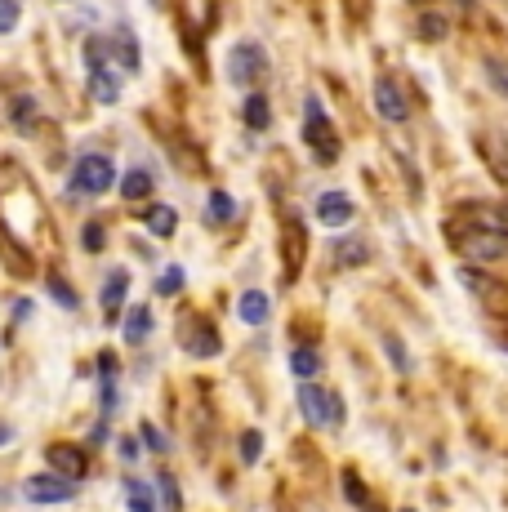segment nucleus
Masks as SVG:
<instances>
[{"instance_id":"f257e3e1","label":"nucleus","mask_w":508,"mask_h":512,"mask_svg":"<svg viewBox=\"0 0 508 512\" xmlns=\"http://www.w3.org/2000/svg\"><path fill=\"white\" fill-rule=\"evenodd\" d=\"M112 183H116V165H112V156H103V152H85V156H76V174H72V187H76V192L103 196V192H112Z\"/></svg>"},{"instance_id":"f03ea898","label":"nucleus","mask_w":508,"mask_h":512,"mask_svg":"<svg viewBox=\"0 0 508 512\" xmlns=\"http://www.w3.org/2000/svg\"><path fill=\"white\" fill-rule=\"evenodd\" d=\"M299 406H304V419L312 428H326V423L344 419V401H339L335 392L317 388V383H299Z\"/></svg>"},{"instance_id":"7ed1b4c3","label":"nucleus","mask_w":508,"mask_h":512,"mask_svg":"<svg viewBox=\"0 0 508 512\" xmlns=\"http://www.w3.org/2000/svg\"><path fill=\"white\" fill-rule=\"evenodd\" d=\"M263 72H268V58H263L259 45H254V41L232 45V54H228V76L241 85V90H254V85L263 81Z\"/></svg>"},{"instance_id":"20e7f679","label":"nucleus","mask_w":508,"mask_h":512,"mask_svg":"<svg viewBox=\"0 0 508 512\" xmlns=\"http://www.w3.org/2000/svg\"><path fill=\"white\" fill-rule=\"evenodd\" d=\"M375 112L384 116L388 125H402V121H406V112H410V107H406L402 85H397L393 76H379V81H375Z\"/></svg>"},{"instance_id":"39448f33","label":"nucleus","mask_w":508,"mask_h":512,"mask_svg":"<svg viewBox=\"0 0 508 512\" xmlns=\"http://www.w3.org/2000/svg\"><path fill=\"white\" fill-rule=\"evenodd\" d=\"M23 495L32 499V504H67V499H76V481L72 477H32L23 486Z\"/></svg>"},{"instance_id":"423d86ee","label":"nucleus","mask_w":508,"mask_h":512,"mask_svg":"<svg viewBox=\"0 0 508 512\" xmlns=\"http://www.w3.org/2000/svg\"><path fill=\"white\" fill-rule=\"evenodd\" d=\"M317 219L326 223V228H344V223L353 219V196L348 192H321L317 196Z\"/></svg>"},{"instance_id":"0eeeda50","label":"nucleus","mask_w":508,"mask_h":512,"mask_svg":"<svg viewBox=\"0 0 508 512\" xmlns=\"http://www.w3.org/2000/svg\"><path fill=\"white\" fill-rule=\"evenodd\" d=\"M308 143L317 147L321 161H335V156H339V143L330 139V125L321 121V103H317V98L308 103Z\"/></svg>"},{"instance_id":"6e6552de","label":"nucleus","mask_w":508,"mask_h":512,"mask_svg":"<svg viewBox=\"0 0 508 512\" xmlns=\"http://www.w3.org/2000/svg\"><path fill=\"white\" fill-rule=\"evenodd\" d=\"M107 45H112V58L125 67V72H139V41H134L130 27L116 23L112 32H107Z\"/></svg>"},{"instance_id":"1a4fd4ad","label":"nucleus","mask_w":508,"mask_h":512,"mask_svg":"<svg viewBox=\"0 0 508 512\" xmlns=\"http://www.w3.org/2000/svg\"><path fill=\"white\" fill-rule=\"evenodd\" d=\"M50 464L58 477H72V481H81L85 472H90V459H85V450H76V446H50Z\"/></svg>"},{"instance_id":"9d476101","label":"nucleus","mask_w":508,"mask_h":512,"mask_svg":"<svg viewBox=\"0 0 508 512\" xmlns=\"http://www.w3.org/2000/svg\"><path fill=\"white\" fill-rule=\"evenodd\" d=\"M459 281H464V290H473L477 299L495 303V308H504V303H508V290H504V285H495V281H486V272L464 268V272H459Z\"/></svg>"},{"instance_id":"9b49d317","label":"nucleus","mask_w":508,"mask_h":512,"mask_svg":"<svg viewBox=\"0 0 508 512\" xmlns=\"http://www.w3.org/2000/svg\"><path fill=\"white\" fill-rule=\"evenodd\" d=\"M468 254H477V259H504L508 254V236H495V232H477L468 236Z\"/></svg>"},{"instance_id":"f8f14e48","label":"nucleus","mask_w":508,"mask_h":512,"mask_svg":"<svg viewBox=\"0 0 508 512\" xmlns=\"http://www.w3.org/2000/svg\"><path fill=\"white\" fill-rule=\"evenodd\" d=\"M125 290H130V272H125V268H116L112 277L103 281V294H99V299H103V308H107V317H116V308H121V303H125Z\"/></svg>"},{"instance_id":"ddd939ff","label":"nucleus","mask_w":508,"mask_h":512,"mask_svg":"<svg viewBox=\"0 0 508 512\" xmlns=\"http://www.w3.org/2000/svg\"><path fill=\"white\" fill-rule=\"evenodd\" d=\"M237 317L246 321V326H263V321H268V294H263V290H246V294H241V303H237Z\"/></svg>"},{"instance_id":"4468645a","label":"nucleus","mask_w":508,"mask_h":512,"mask_svg":"<svg viewBox=\"0 0 508 512\" xmlns=\"http://www.w3.org/2000/svg\"><path fill=\"white\" fill-rule=\"evenodd\" d=\"M90 98L94 103H116V98H121V76H112L107 67L90 72Z\"/></svg>"},{"instance_id":"2eb2a0df","label":"nucleus","mask_w":508,"mask_h":512,"mask_svg":"<svg viewBox=\"0 0 508 512\" xmlns=\"http://www.w3.org/2000/svg\"><path fill=\"white\" fill-rule=\"evenodd\" d=\"M335 259L344 263V268H357V263L370 259V250L357 241V236H339V241H335Z\"/></svg>"},{"instance_id":"dca6fc26","label":"nucleus","mask_w":508,"mask_h":512,"mask_svg":"<svg viewBox=\"0 0 508 512\" xmlns=\"http://www.w3.org/2000/svg\"><path fill=\"white\" fill-rule=\"evenodd\" d=\"M241 116H246L250 130H268V125H272L268 98H263V94H250V98H246V107H241Z\"/></svg>"},{"instance_id":"f3484780","label":"nucleus","mask_w":508,"mask_h":512,"mask_svg":"<svg viewBox=\"0 0 508 512\" xmlns=\"http://www.w3.org/2000/svg\"><path fill=\"white\" fill-rule=\"evenodd\" d=\"M143 219H148V228L156 236H170L174 223H179V214H174V205H148V210H143Z\"/></svg>"},{"instance_id":"a211bd4d","label":"nucleus","mask_w":508,"mask_h":512,"mask_svg":"<svg viewBox=\"0 0 508 512\" xmlns=\"http://www.w3.org/2000/svg\"><path fill=\"white\" fill-rule=\"evenodd\" d=\"M188 348H192V357H214V352H219V334H214L210 326H192Z\"/></svg>"},{"instance_id":"6ab92c4d","label":"nucleus","mask_w":508,"mask_h":512,"mask_svg":"<svg viewBox=\"0 0 508 512\" xmlns=\"http://www.w3.org/2000/svg\"><path fill=\"white\" fill-rule=\"evenodd\" d=\"M148 334H152V312L148 308H130V317H125V339L143 343Z\"/></svg>"},{"instance_id":"aec40b11","label":"nucleus","mask_w":508,"mask_h":512,"mask_svg":"<svg viewBox=\"0 0 508 512\" xmlns=\"http://www.w3.org/2000/svg\"><path fill=\"white\" fill-rule=\"evenodd\" d=\"M232 214H237L232 196H228V192H210V205H205V219H210V223H228Z\"/></svg>"},{"instance_id":"412c9836","label":"nucleus","mask_w":508,"mask_h":512,"mask_svg":"<svg viewBox=\"0 0 508 512\" xmlns=\"http://www.w3.org/2000/svg\"><path fill=\"white\" fill-rule=\"evenodd\" d=\"M290 370H295L299 379H312V374L321 370V357L312 348H295V352H290Z\"/></svg>"},{"instance_id":"4be33fe9","label":"nucleus","mask_w":508,"mask_h":512,"mask_svg":"<svg viewBox=\"0 0 508 512\" xmlns=\"http://www.w3.org/2000/svg\"><path fill=\"white\" fill-rule=\"evenodd\" d=\"M121 192L130 196V201H143V196L152 192V174L148 170H130L125 174V183H121Z\"/></svg>"},{"instance_id":"5701e85b","label":"nucleus","mask_w":508,"mask_h":512,"mask_svg":"<svg viewBox=\"0 0 508 512\" xmlns=\"http://www.w3.org/2000/svg\"><path fill=\"white\" fill-rule=\"evenodd\" d=\"M107 54H112L107 36H94V41H85V63H90V72H99V67H107Z\"/></svg>"},{"instance_id":"b1692460","label":"nucleus","mask_w":508,"mask_h":512,"mask_svg":"<svg viewBox=\"0 0 508 512\" xmlns=\"http://www.w3.org/2000/svg\"><path fill=\"white\" fill-rule=\"evenodd\" d=\"M130 512H156V495L139 481H130Z\"/></svg>"},{"instance_id":"393cba45","label":"nucleus","mask_w":508,"mask_h":512,"mask_svg":"<svg viewBox=\"0 0 508 512\" xmlns=\"http://www.w3.org/2000/svg\"><path fill=\"white\" fill-rule=\"evenodd\" d=\"M183 281H188V272H183L179 263H174V268H165V272H161L156 290H161V294H179V290H183Z\"/></svg>"},{"instance_id":"a878e982","label":"nucleus","mask_w":508,"mask_h":512,"mask_svg":"<svg viewBox=\"0 0 508 512\" xmlns=\"http://www.w3.org/2000/svg\"><path fill=\"white\" fill-rule=\"evenodd\" d=\"M419 36H424V41H442V36H446V18L442 14H424V18H419Z\"/></svg>"},{"instance_id":"bb28decb","label":"nucleus","mask_w":508,"mask_h":512,"mask_svg":"<svg viewBox=\"0 0 508 512\" xmlns=\"http://www.w3.org/2000/svg\"><path fill=\"white\" fill-rule=\"evenodd\" d=\"M18 18H23V9H18V0H0V36H9L18 27Z\"/></svg>"},{"instance_id":"cd10ccee","label":"nucleus","mask_w":508,"mask_h":512,"mask_svg":"<svg viewBox=\"0 0 508 512\" xmlns=\"http://www.w3.org/2000/svg\"><path fill=\"white\" fill-rule=\"evenodd\" d=\"M14 121H18V130H32V121H36V98H18L14 103Z\"/></svg>"},{"instance_id":"c85d7f7f","label":"nucleus","mask_w":508,"mask_h":512,"mask_svg":"<svg viewBox=\"0 0 508 512\" xmlns=\"http://www.w3.org/2000/svg\"><path fill=\"white\" fill-rule=\"evenodd\" d=\"M81 245L90 254H99L103 245H107V232H103V223H85V232H81Z\"/></svg>"},{"instance_id":"c756f323","label":"nucleus","mask_w":508,"mask_h":512,"mask_svg":"<svg viewBox=\"0 0 508 512\" xmlns=\"http://www.w3.org/2000/svg\"><path fill=\"white\" fill-rule=\"evenodd\" d=\"M156 486H161L165 512H179V490H174V477H170V472H161V477H156Z\"/></svg>"},{"instance_id":"7c9ffc66","label":"nucleus","mask_w":508,"mask_h":512,"mask_svg":"<svg viewBox=\"0 0 508 512\" xmlns=\"http://www.w3.org/2000/svg\"><path fill=\"white\" fill-rule=\"evenodd\" d=\"M259 455H263V437H259V432H241V459L254 464Z\"/></svg>"},{"instance_id":"2f4dec72","label":"nucleus","mask_w":508,"mask_h":512,"mask_svg":"<svg viewBox=\"0 0 508 512\" xmlns=\"http://www.w3.org/2000/svg\"><path fill=\"white\" fill-rule=\"evenodd\" d=\"M486 76H491L495 90H504V98H508V67H500L495 58H486Z\"/></svg>"},{"instance_id":"473e14b6","label":"nucleus","mask_w":508,"mask_h":512,"mask_svg":"<svg viewBox=\"0 0 508 512\" xmlns=\"http://www.w3.org/2000/svg\"><path fill=\"white\" fill-rule=\"evenodd\" d=\"M45 285H50V294H54V299H58V303H63V308H76V294H72V290H67V285H63V281H58V277H50V281H45Z\"/></svg>"},{"instance_id":"72a5a7b5","label":"nucleus","mask_w":508,"mask_h":512,"mask_svg":"<svg viewBox=\"0 0 508 512\" xmlns=\"http://www.w3.org/2000/svg\"><path fill=\"white\" fill-rule=\"evenodd\" d=\"M344 486H348V499H353V504H366V490L357 486V472H344Z\"/></svg>"},{"instance_id":"f704fd0d","label":"nucleus","mask_w":508,"mask_h":512,"mask_svg":"<svg viewBox=\"0 0 508 512\" xmlns=\"http://www.w3.org/2000/svg\"><path fill=\"white\" fill-rule=\"evenodd\" d=\"M143 441H148L152 450H165V437H161V432H156V428H148V423H143Z\"/></svg>"},{"instance_id":"c9c22d12","label":"nucleus","mask_w":508,"mask_h":512,"mask_svg":"<svg viewBox=\"0 0 508 512\" xmlns=\"http://www.w3.org/2000/svg\"><path fill=\"white\" fill-rule=\"evenodd\" d=\"M121 459L125 464H134V459H139V446H134V441H121Z\"/></svg>"},{"instance_id":"e433bc0d","label":"nucleus","mask_w":508,"mask_h":512,"mask_svg":"<svg viewBox=\"0 0 508 512\" xmlns=\"http://www.w3.org/2000/svg\"><path fill=\"white\" fill-rule=\"evenodd\" d=\"M5 441H14V428H9V423H0V446H5Z\"/></svg>"},{"instance_id":"4c0bfd02","label":"nucleus","mask_w":508,"mask_h":512,"mask_svg":"<svg viewBox=\"0 0 508 512\" xmlns=\"http://www.w3.org/2000/svg\"><path fill=\"white\" fill-rule=\"evenodd\" d=\"M464 5H468V0H464Z\"/></svg>"},{"instance_id":"58836bf2","label":"nucleus","mask_w":508,"mask_h":512,"mask_svg":"<svg viewBox=\"0 0 508 512\" xmlns=\"http://www.w3.org/2000/svg\"><path fill=\"white\" fill-rule=\"evenodd\" d=\"M406 512H410V508H406Z\"/></svg>"}]
</instances>
